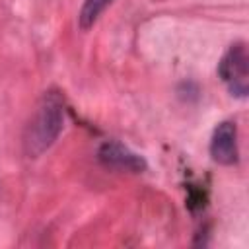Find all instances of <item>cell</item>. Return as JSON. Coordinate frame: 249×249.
Segmentation results:
<instances>
[{
	"label": "cell",
	"instance_id": "cell-1",
	"mask_svg": "<svg viewBox=\"0 0 249 249\" xmlns=\"http://www.w3.org/2000/svg\"><path fill=\"white\" fill-rule=\"evenodd\" d=\"M64 115L62 93L58 89L45 91L23 130V152L27 158H39L56 142L64 128Z\"/></svg>",
	"mask_w": 249,
	"mask_h": 249
},
{
	"label": "cell",
	"instance_id": "cell-2",
	"mask_svg": "<svg viewBox=\"0 0 249 249\" xmlns=\"http://www.w3.org/2000/svg\"><path fill=\"white\" fill-rule=\"evenodd\" d=\"M247 47L245 43L237 41L233 45L228 47V51L224 53V56L218 62V76L220 80L226 84L228 91L233 97H247L249 93V72H247Z\"/></svg>",
	"mask_w": 249,
	"mask_h": 249
},
{
	"label": "cell",
	"instance_id": "cell-3",
	"mask_svg": "<svg viewBox=\"0 0 249 249\" xmlns=\"http://www.w3.org/2000/svg\"><path fill=\"white\" fill-rule=\"evenodd\" d=\"M97 160L101 165L115 169V171H128V173H142L146 171V160L126 148L117 140H107L97 150Z\"/></svg>",
	"mask_w": 249,
	"mask_h": 249
},
{
	"label": "cell",
	"instance_id": "cell-4",
	"mask_svg": "<svg viewBox=\"0 0 249 249\" xmlns=\"http://www.w3.org/2000/svg\"><path fill=\"white\" fill-rule=\"evenodd\" d=\"M210 156L220 165H233L239 161L237 126L233 121H222L210 138Z\"/></svg>",
	"mask_w": 249,
	"mask_h": 249
},
{
	"label": "cell",
	"instance_id": "cell-5",
	"mask_svg": "<svg viewBox=\"0 0 249 249\" xmlns=\"http://www.w3.org/2000/svg\"><path fill=\"white\" fill-rule=\"evenodd\" d=\"M111 4L113 0H84L80 14H78V25L82 29H89Z\"/></svg>",
	"mask_w": 249,
	"mask_h": 249
}]
</instances>
